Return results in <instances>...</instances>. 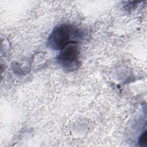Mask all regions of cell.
I'll return each instance as SVG.
<instances>
[{"mask_svg": "<svg viewBox=\"0 0 147 147\" xmlns=\"http://www.w3.org/2000/svg\"><path fill=\"white\" fill-rule=\"evenodd\" d=\"M82 37V32L69 25L62 24L56 26L51 33L47 41L49 48L60 51L71 42H78Z\"/></svg>", "mask_w": 147, "mask_h": 147, "instance_id": "obj_1", "label": "cell"}, {"mask_svg": "<svg viewBox=\"0 0 147 147\" xmlns=\"http://www.w3.org/2000/svg\"><path fill=\"white\" fill-rule=\"evenodd\" d=\"M79 55L80 49L78 42H71L60 51L57 60L64 69L74 71L78 68Z\"/></svg>", "mask_w": 147, "mask_h": 147, "instance_id": "obj_2", "label": "cell"}, {"mask_svg": "<svg viewBox=\"0 0 147 147\" xmlns=\"http://www.w3.org/2000/svg\"><path fill=\"white\" fill-rule=\"evenodd\" d=\"M146 140H147V137H146V131H145L142 133L141 136L140 138L139 143L141 146H145L146 144Z\"/></svg>", "mask_w": 147, "mask_h": 147, "instance_id": "obj_3", "label": "cell"}]
</instances>
